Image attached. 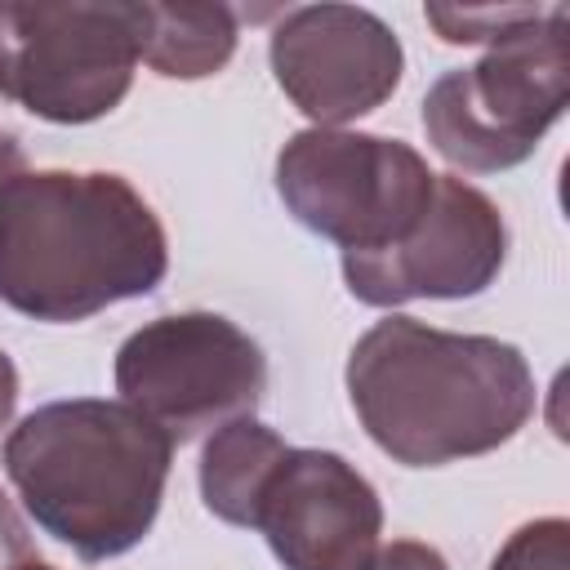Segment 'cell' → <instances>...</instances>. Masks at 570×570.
Here are the masks:
<instances>
[{
    "instance_id": "1",
    "label": "cell",
    "mask_w": 570,
    "mask_h": 570,
    "mask_svg": "<svg viewBox=\"0 0 570 570\" xmlns=\"http://www.w3.org/2000/svg\"><path fill=\"white\" fill-rule=\"evenodd\" d=\"M347 396L392 463L441 468L508 445L530 423L539 392L521 347L392 312L356 338Z\"/></svg>"
},
{
    "instance_id": "2",
    "label": "cell",
    "mask_w": 570,
    "mask_h": 570,
    "mask_svg": "<svg viewBox=\"0 0 570 570\" xmlns=\"http://www.w3.org/2000/svg\"><path fill=\"white\" fill-rule=\"evenodd\" d=\"M169 272L156 209L120 174L22 169L0 183V303L71 325L151 294Z\"/></svg>"
},
{
    "instance_id": "3",
    "label": "cell",
    "mask_w": 570,
    "mask_h": 570,
    "mask_svg": "<svg viewBox=\"0 0 570 570\" xmlns=\"http://www.w3.org/2000/svg\"><path fill=\"white\" fill-rule=\"evenodd\" d=\"M31 521L98 566L156 525L174 441L125 401L76 396L31 410L0 450Z\"/></svg>"
},
{
    "instance_id": "4",
    "label": "cell",
    "mask_w": 570,
    "mask_h": 570,
    "mask_svg": "<svg viewBox=\"0 0 570 570\" xmlns=\"http://www.w3.org/2000/svg\"><path fill=\"white\" fill-rule=\"evenodd\" d=\"M566 9L548 4L539 22L490 45L481 62L436 76L423 98L428 142L468 174L530 160L566 111Z\"/></svg>"
},
{
    "instance_id": "5",
    "label": "cell",
    "mask_w": 570,
    "mask_h": 570,
    "mask_svg": "<svg viewBox=\"0 0 570 570\" xmlns=\"http://www.w3.org/2000/svg\"><path fill=\"white\" fill-rule=\"evenodd\" d=\"M142 4L0 0V98L53 125L116 111L134 85Z\"/></svg>"
},
{
    "instance_id": "6",
    "label": "cell",
    "mask_w": 570,
    "mask_h": 570,
    "mask_svg": "<svg viewBox=\"0 0 570 570\" xmlns=\"http://www.w3.org/2000/svg\"><path fill=\"white\" fill-rule=\"evenodd\" d=\"M428 160L383 134L303 129L276 156V191L294 223L343 254L387 249L414 232L432 205Z\"/></svg>"
},
{
    "instance_id": "7",
    "label": "cell",
    "mask_w": 570,
    "mask_h": 570,
    "mask_svg": "<svg viewBox=\"0 0 570 570\" xmlns=\"http://www.w3.org/2000/svg\"><path fill=\"white\" fill-rule=\"evenodd\" d=\"M116 392L178 445L254 414L267 392V356L218 312H174L120 343Z\"/></svg>"
},
{
    "instance_id": "8",
    "label": "cell",
    "mask_w": 570,
    "mask_h": 570,
    "mask_svg": "<svg viewBox=\"0 0 570 570\" xmlns=\"http://www.w3.org/2000/svg\"><path fill=\"white\" fill-rule=\"evenodd\" d=\"M508 258V223L499 205L454 178L436 174L432 205L387 249L343 254V281L352 298L370 307H401L414 298H476L494 285Z\"/></svg>"
},
{
    "instance_id": "9",
    "label": "cell",
    "mask_w": 570,
    "mask_h": 570,
    "mask_svg": "<svg viewBox=\"0 0 570 570\" xmlns=\"http://www.w3.org/2000/svg\"><path fill=\"white\" fill-rule=\"evenodd\" d=\"M272 76L312 129H338L383 107L405 71L396 31L361 4L285 9L272 45Z\"/></svg>"
},
{
    "instance_id": "10",
    "label": "cell",
    "mask_w": 570,
    "mask_h": 570,
    "mask_svg": "<svg viewBox=\"0 0 570 570\" xmlns=\"http://www.w3.org/2000/svg\"><path fill=\"white\" fill-rule=\"evenodd\" d=\"M285 570H370L383 534L374 485L334 450H285L258 521Z\"/></svg>"
},
{
    "instance_id": "11",
    "label": "cell",
    "mask_w": 570,
    "mask_h": 570,
    "mask_svg": "<svg viewBox=\"0 0 570 570\" xmlns=\"http://www.w3.org/2000/svg\"><path fill=\"white\" fill-rule=\"evenodd\" d=\"M285 450L289 445L267 423H258L254 414L214 428V436L200 450V499H205V508L227 525L254 530L263 490H267L276 463L285 459Z\"/></svg>"
},
{
    "instance_id": "12",
    "label": "cell",
    "mask_w": 570,
    "mask_h": 570,
    "mask_svg": "<svg viewBox=\"0 0 570 570\" xmlns=\"http://www.w3.org/2000/svg\"><path fill=\"white\" fill-rule=\"evenodd\" d=\"M240 18L227 4H142V62L165 80H205L236 53Z\"/></svg>"
},
{
    "instance_id": "13",
    "label": "cell",
    "mask_w": 570,
    "mask_h": 570,
    "mask_svg": "<svg viewBox=\"0 0 570 570\" xmlns=\"http://www.w3.org/2000/svg\"><path fill=\"white\" fill-rule=\"evenodd\" d=\"M548 13V4H512V9H445L432 4L428 22L436 27V36L445 45H499L503 36L539 22Z\"/></svg>"
},
{
    "instance_id": "14",
    "label": "cell",
    "mask_w": 570,
    "mask_h": 570,
    "mask_svg": "<svg viewBox=\"0 0 570 570\" xmlns=\"http://www.w3.org/2000/svg\"><path fill=\"white\" fill-rule=\"evenodd\" d=\"M490 570H570V521L566 517L525 521L499 548Z\"/></svg>"
},
{
    "instance_id": "15",
    "label": "cell",
    "mask_w": 570,
    "mask_h": 570,
    "mask_svg": "<svg viewBox=\"0 0 570 570\" xmlns=\"http://www.w3.org/2000/svg\"><path fill=\"white\" fill-rule=\"evenodd\" d=\"M40 552H36V543H31V534H27V525H22V517H18V508H13V499L0 490V570H22L27 561H36Z\"/></svg>"
},
{
    "instance_id": "16",
    "label": "cell",
    "mask_w": 570,
    "mask_h": 570,
    "mask_svg": "<svg viewBox=\"0 0 570 570\" xmlns=\"http://www.w3.org/2000/svg\"><path fill=\"white\" fill-rule=\"evenodd\" d=\"M370 570H450V566H445V557L436 548L414 543V539H396V543L374 552Z\"/></svg>"
},
{
    "instance_id": "17",
    "label": "cell",
    "mask_w": 570,
    "mask_h": 570,
    "mask_svg": "<svg viewBox=\"0 0 570 570\" xmlns=\"http://www.w3.org/2000/svg\"><path fill=\"white\" fill-rule=\"evenodd\" d=\"M13 405H18V370H13L9 352L0 347V428L13 419Z\"/></svg>"
},
{
    "instance_id": "18",
    "label": "cell",
    "mask_w": 570,
    "mask_h": 570,
    "mask_svg": "<svg viewBox=\"0 0 570 570\" xmlns=\"http://www.w3.org/2000/svg\"><path fill=\"white\" fill-rule=\"evenodd\" d=\"M13 174H22V147L13 134L0 129V183H9Z\"/></svg>"
},
{
    "instance_id": "19",
    "label": "cell",
    "mask_w": 570,
    "mask_h": 570,
    "mask_svg": "<svg viewBox=\"0 0 570 570\" xmlns=\"http://www.w3.org/2000/svg\"><path fill=\"white\" fill-rule=\"evenodd\" d=\"M22 570H53V566H49V561H40V557H36V561H27V566H22Z\"/></svg>"
}]
</instances>
